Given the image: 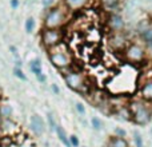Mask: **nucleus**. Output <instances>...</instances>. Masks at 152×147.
Wrapping results in <instances>:
<instances>
[{"label":"nucleus","instance_id":"obj_28","mask_svg":"<svg viewBox=\"0 0 152 147\" xmlns=\"http://www.w3.org/2000/svg\"><path fill=\"white\" fill-rule=\"evenodd\" d=\"M11 5H12L13 8H16L19 5V0H12V1H11Z\"/></svg>","mask_w":152,"mask_h":147},{"label":"nucleus","instance_id":"obj_4","mask_svg":"<svg viewBox=\"0 0 152 147\" xmlns=\"http://www.w3.org/2000/svg\"><path fill=\"white\" fill-rule=\"evenodd\" d=\"M50 62L59 70H67L71 66V59H69L68 54L66 51H60L58 50V47L51 48L50 52Z\"/></svg>","mask_w":152,"mask_h":147},{"label":"nucleus","instance_id":"obj_15","mask_svg":"<svg viewBox=\"0 0 152 147\" xmlns=\"http://www.w3.org/2000/svg\"><path fill=\"white\" fill-rule=\"evenodd\" d=\"M29 68H31V71L35 74L36 76L42 75V63H40L39 59H35L34 62H31V64H29Z\"/></svg>","mask_w":152,"mask_h":147},{"label":"nucleus","instance_id":"obj_23","mask_svg":"<svg viewBox=\"0 0 152 147\" xmlns=\"http://www.w3.org/2000/svg\"><path fill=\"white\" fill-rule=\"evenodd\" d=\"M48 123H50V129L51 130H55L56 126H58V124L55 123V119H53L52 114H48Z\"/></svg>","mask_w":152,"mask_h":147},{"label":"nucleus","instance_id":"obj_6","mask_svg":"<svg viewBox=\"0 0 152 147\" xmlns=\"http://www.w3.org/2000/svg\"><path fill=\"white\" fill-rule=\"evenodd\" d=\"M124 56L129 63H140L145 58V50L137 43H131L124 50Z\"/></svg>","mask_w":152,"mask_h":147},{"label":"nucleus","instance_id":"obj_14","mask_svg":"<svg viewBox=\"0 0 152 147\" xmlns=\"http://www.w3.org/2000/svg\"><path fill=\"white\" fill-rule=\"evenodd\" d=\"M110 147H129L127 140L121 137H113L110 140Z\"/></svg>","mask_w":152,"mask_h":147},{"label":"nucleus","instance_id":"obj_22","mask_svg":"<svg viewBox=\"0 0 152 147\" xmlns=\"http://www.w3.org/2000/svg\"><path fill=\"white\" fill-rule=\"evenodd\" d=\"M13 74H15V76L16 78H19V79H21V80H27V76L24 75V72L21 71L19 67H16L15 70H13Z\"/></svg>","mask_w":152,"mask_h":147},{"label":"nucleus","instance_id":"obj_7","mask_svg":"<svg viewBox=\"0 0 152 147\" xmlns=\"http://www.w3.org/2000/svg\"><path fill=\"white\" fill-rule=\"evenodd\" d=\"M107 26L111 29L112 34H118V32H123L126 28V21L119 13H111L107 19Z\"/></svg>","mask_w":152,"mask_h":147},{"label":"nucleus","instance_id":"obj_27","mask_svg":"<svg viewBox=\"0 0 152 147\" xmlns=\"http://www.w3.org/2000/svg\"><path fill=\"white\" fill-rule=\"evenodd\" d=\"M53 1H55V0H43V4H44L45 7H50Z\"/></svg>","mask_w":152,"mask_h":147},{"label":"nucleus","instance_id":"obj_2","mask_svg":"<svg viewBox=\"0 0 152 147\" xmlns=\"http://www.w3.org/2000/svg\"><path fill=\"white\" fill-rule=\"evenodd\" d=\"M68 18V10L66 7H55L51 8L44 18L45 28H60L64 26Z\"/></svg>","mask_w":152,"mask_h":147},{"label":"nucleus","instance_id":"obj_16","mask_svg":"<svg viewBox=\"0 0 152 147\" xmlns=\"http://www.w3.org/2000/svg\"><path fill=\"white\" fill-rule=\"evenodd\" d=\"M140 37H142L143 40H144L145 43H150L152 42V24L150 27H148L145 31H143V32H140Z\"/></svg>","mask_w":152,"mask_h":147},{"label":"nucleus","instance_id":"obj_8","mask_svg":"<svg viewBox=\"0 0 152 147\" xmlns=\"http://www.w3.org/2000/svg\"><path fill=\"white\" fill-rule=\"evenodd\" d=\"M110 46L115 51L126 50L127 48V37L123 35V32H118V34H112L110 37Z\"/></svg>","mask_w":152,"mask_h":147},{"label":"nucleus","instance_id":"obj_20","mask_svg":"<svg viewBox=\"0 0 152 147\" xmlns=\"http://www.w3.org/2000/svg\"><path fill=\"white\" fill-rule=\"evenodd\" d=\"M150 26H151L150 21H147V20H142L139 24H137V31H139V32H143V31H145V29H147Z\"/></svg>","mask_w":152,"mask_h":147},{"label":"nucleus","instance_id":"obj_25","mask_svg":"<svg viewBox=\"0 0 152 147\" xmlns=\"http://www.w3.org/2000/svg\"><path fill=\"white\" fill-rule=\"evenodd\" d=\"M76 111H77L80 115H84V114H86V108H84V106L81 104V103H76Z\"/></svg>","mask_w":152,"mask_h":147},{"label":"nucleus","instance_id":"obj_9","mask_svg":"<svg viewBox=\"0 0 152 147\" xmlns=\"http://www.w3.org/2000/svg\"><path fill=\"white\" fill-rule=\"evenodd\" d=\"M31 130L36 135H42L45 130L44 121L42 119V116L39 115H32L31 116Z\"/></svg>","mask_w":152,"mask_h":147},{"label":"nucleus","instance_id":"obj_21","mask_svg":"<svg viewBox=\"0 0 152 147\" xmlns=\"http://www.w3.org/2000/svg\"><path fill=\"white\" fill-rule=\"evenodd\" d=\"M34 27H35V20L32 18H29V19H27V21H26V31L27 32H32L34 31Z\"/></svg>","mask_w":152,"mask_h":147},{"label":"nucleus","instance_id":"obj_18","mask_svg":"<svg viewBox=\"0 0 152 147\" xmlns=\"http://www.w3.org/2000/svg\"><path fill=\"white\" fill-rule=\"evenodd\" d=\"M91 123H92V127H94L95 130H102L103 129V123H102V121H100L99 118H96V116H94V118L91 119Z\"/></svg>","mask_w":152,"mask_h":147},{"label":"nucleus","instance_id":"obj_13","mask_svg":"<svg viewBox=\"0 0 152 147\" xmlns=\"http://www.w3.org/2000/svg\"><path fill=\"white\" fill-rule=\"evenodd\" d=\"M100 3H102V7L107 12H111V11H113L119 5L120 0H100Z\"/></svg>","mask_w":152,"mask_h":147},{"label":"nucleus","instance_id":"obj_5","mask_svg":"<svg viewBox=\"0 0 152 147\" xmlns=\"http://www.w3.org/2000/svg\"><path fill=\"white\" fill-rule=\"evenodd\" d=\"M64 80H66L67 86L69 88H72L74 91H84L86 88V79H84L83 74L77 72V71H72L69 70L68 72L64 74Z\"/></svg>","mask_w":152,"mask_h":147},{"label":"nucleus","instance_id":"obj_1","mask_svg":"<svg viewBox=\"0 0 152 147\" xmlns=\"http://www.w3.org/2000/svg\"><path fill=\"white\" fill-rule=\"evenodd\" d=\"M129 111H131V116L134 122L140 126H145L151 122V108L148 106V102L144 99H136L131 103L129 106Z\"/></svg>","mask_w":152,"mask_h":147},{"label":"nucleus","instance_id":"obj_12","mask_svg":"<svg viewBox=\"0 0 152 147\" xmlns=\"http://www.w3.org/2000/svg\"><path fill=\"white\" fill-rule=\"evenodd\" d=\"M55 131H56V134H58V138L60 139V142L63 143L64 146H66V147H72V146H71V143H69V138L67 137V134H66V131L63 130V127L56 126Z\"/></svg>","mask_w":152,"mask_h":147},{"label":"nucleus","instance_id":"obj_31","mask_svg":"<svg viewBox=\"0 0 152 147\" xmlns=\"http://www.w3.org/2000/svg\"><path fill=\"white\" fill-rule=\"evenodd\" d=\"M147 46H148V50H150V51H151V54H152V42L147 43Z\"/></svg>","mask_w":152,"mask_h":147},{"label":"nucleus","instance_id":"obj_24","mask_svg":"<svg viewBox=\"0 0 152 147\" xmlns=\"http://www.w3.org/2000/svg\"><path fill=\"white\" fill-rule=\"evenodd\" d=\"M69 143H71L72 147H79V139L76 135H71L69 137Z\"/></svg>","mask_w":152,"mask_h":147},{"label":"nucleus","instance_id":"obj_30","mask_svg":"<svg viewBox=\"0 0 152 147\" xmlns=\"http://www.w3.org/2000/svg\"><path fill=\"white\" fill-rule=\"evenodd\" d=\"M52 90H53V92H55V94H59V88L55 86V84H52Z\"/></svg>","mask_w":152,"mask_h":147},{"label":"nucleus","instance_id":"obj_11","mask_svg":"<svg viewBox=\"0 0 152 147\" xmlns=\"http://www.w3.org/2000/svg\"><path fill=\"white\" fill-rule=\"evenodd\" d=\"M140 94H142V99L147 100V102H152V79L147 80L143 84Z\"/></svg>","mask_w":152,"mask_h":147},{"label":"nucleus","instance_id":"obj_10","mask_svg":"<svg viewBox=\"0 0 152 147\" xmlns=\"http://www.w3.org/2000/svg\"><path fill=\"white\" fill-rule=\"evenodd\" d=\"M88 0H64V7L68 11H79L83 10L87 5Z\"/></svg>","mask_w":152,"mask_h":147},{"label":"nucleus","instance_id":"obj_3","mask_svg":"<svg viewBox=\"0 0 152 147\" xmlns=\"http://www.w3.org/2000/svg\"><path fill=\"white\" fill-rule=\"evenodd\" d=\"M63 42V31L60 28H44L42 32V43L45 48H51L59 46Z\"/></svg>","mask_w":152,"mask_h":147},{"label":"nucleus","instance_id":"obj_29","mask_svg":"<svg viewBox=\"0 0 152 147\" xmlns=\"http://www.w3.org/2000/svg\"><path fill=\"white\" fill-rule=\"evenodd\" d=\"M36 78H37V80H39V82H45V76L43 75V74H42V75H39V76H36Z\"/></svg>","mask_w":152,"mask_h":147},{"label":"nucleus","instance_id":"obj_26","mask_svg":"<svg viewBox=\"0 0 152 147\" xmlns=\"http://www.w3.org/2000/svg\"><path fill=\"white\" fill-rule=\"evenodd\" d=\"M115 131H116V137H121V138H124V137H126V134H127L126 130L120 129V127H118V129H116Z\"/></svg>","mask_w":152,"mask_h":147},{"label":"nucleus","instance_id":"obj_32","mask_svg":"<svg viewBox=\"0 0 152 147\" xmlns=\"http://www.w3.org/2000/svg\"><path fill=\"white\" fill-rule=\"evenodd\" d=\"M11 51L13 52V55H16V54H18V52H16V48L15 47H11Z\"/></svg>","mask_w":152,"mask_h":147},{"label":"nucleus","instance_id":"obj_19","mask_svg":"<svg viewBox=\"0 0 152 147\" xmlns=\"http://www.w3.org/2000/svg\"><path fill=\"white\" fill-rule=\"evenodd\" d=\"M134 142L136 147H143V138L139 134V131H134Z\"/></svg>","mask_w":152,"mask_h":147},{"label":"nucleus","instance_id":"obj_17","mask_svg":"<svg viewBox=\"0 0 152 147\" xmlns=\"http://www.w3.org/2000/svg\"><path fill=\"white\" fill-rule=\"evenodd\" d=\"M11 114H12V108H11V106L3 104L1 107H0V116H1V118H10Z\"/></svg>","mask_w":152,"mask_h":147}]
</instances>
